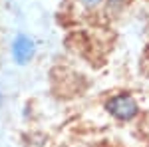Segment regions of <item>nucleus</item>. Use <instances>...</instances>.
<instances>
[{"label": "nucleus", "instance_id": "1", "mask_svg": "<svg viewBox=\"0 0 149 147\" xmlns=\"http://www.w3.org/2000/svg\"><path fill=\"white\" fill-rule=\"evenodd\" d=\"M105 111L119 121H129L137 115L139 105L131 93H115L105 102Z\"/></svg>", "mask_w": 149, "mask_h": 147}, {"label": "nucleus", "instance_id": "2", "mask_svg": "<svg viewBox=\"0 0 149 147\" xmlns=\"http://www.w3.org/2000/svg\"><path fill=\"white\" fill-rule=\"evenodd\" d=\"M10 56L16 66H28L36 56V42L28 34H16L10 44Z\"/></svg>", "mask_w": 149, "mask_h": 147}, {"label": "nucleus", "instance_id": "3", "mask_svg": "<svg viewBox=\"0 0 149 147\" xmlns=\"http://www.w3.org/2000/svg\"><path fill=\"white\" fill-rule=\"evenodd\" d=\"M86 6H97V4H102V0H81Z\"/></svg>", "mask_w": 149, "mask_h": 147}, {"label": "nucleus", "instance_id": "4", "mask_svg": "<svg viewBox=\"0 0 149 147\" xmlns=\"http://www.w3.org/2000/svg\"><path fill=\"white\" fill-rule=\"evenodd\" d=\"M109 2H111V4H115V6H117V4H121V2H123V0H109Z\"/></svg>", "mask_w": 149, "mask_h": 147}, {"label": "nucleus", "instance_id": "5", "mask_svg": "<svg viewBox=\"0 0 149 147\" xmlns=\"http://www.w3.org/2000/svg\"><path fill=\"white\" fill-rule=\"evenodd\" d=\"M2 98H4V91H2V86H0V103H2Z\"/></svg>", "mask_w": 149, "mask_h": 147}]
</instances>
